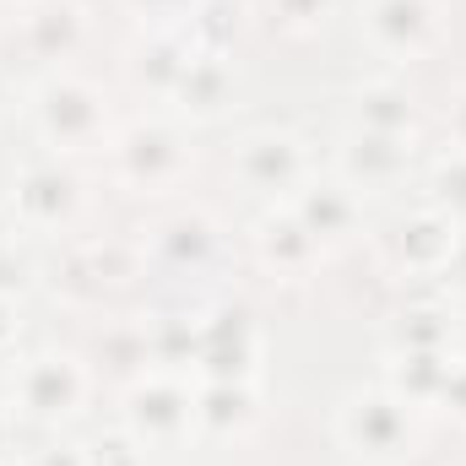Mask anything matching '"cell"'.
<instances>
[{"mask_svg":"<svg viewBox=\"0 0 466 466\" xmlns=\"http://www.w3.org/2000/svg\"><path fill=\"white\" fill-rule=\"evenodd\" d=\"M11 5H33V0H11Z\"/></svg>","mask_w":466,"mask_h":466,"instance_id":"d590c367","label":"cell"},{"mask_svg":"<svg viewBox=\"0 0 466 466\" xmlns=\"http://www.w3.org/2000/svg\"><path fill=\"white\" fill-rule=\"evenodd\" d=\"M125 429L147 445V451H174L190 440L196 429V390L179 374H141L125 390Z\"/></svg>","mask_w":466,"mask_h":466,"instance_id":"3957f363","label":"cell"},{"mask_svg":"<svg viewBox=\"0 0 466 466\" xmlns=\"http://www.w3.org/2000/svg\"><path fill=\"white\" fill-rule=\"evenodd\" d=\"M147 27H190V16L201 11V0H125Z\"/></svg>","mask_w":466,"mask_h":466,"instance_id":"484cf974","label":"cell"},{"mask_svg":"<svg viewBox=\"0 0 466 466\" xmlns=\"http://www.w3.org/2000/svg\"><path fill=\"white\" fill-rule=\"evenodd\" d=\"M27 466H87V451H76V445H44V451H33Z\"/></svg>","mask_w":466,"mask_h":466,"instance_id":"f1b7e54d","label":"cell"},{"mask_svg":"<svg viewBox=\"0 0 466 466\" xmlns=\"http://www.w3.org/2000/svg\"><path fill=\"white\" fill-rule=\"evenodd\" d=\"M456 293H466V228L456 233V249H451V260H445V271H440Z\"/></svg>","mask_w":466,"mask_h":466,"instance_id":"4dcf8cb0","label":"cell"},{"mask_svg":"<svg viewBox=\"0 0 466 466\" xmlns=\"http://www.w3.org/2000/svg\"><path fill=\"white\" fill-rule=\"evenodd\" d=\"M412 168V141L407 136H374V130H348L337 147V179L363 190H396Z\"/></svg>","mask_w":466,"mask_h":466,"instance_id":"ba28073f","label":"cell"},{"mask_svg":"<svg viewBox=\"0 0 466 466\" xmlns=\"http://www.w3.org/2000/svg\"><path fill=\"white\" fill-rule=\"evenodd\" d=\"M451 358H456V352H390V363H385V390H396L407 407H434L440 390H445Z\"/></svg>","mask_w":466,"mask_h":466,"instance_id":"ffe728a7","label":"cell"},{"mask_svg":"<svg viewBox=\"0 0 466 466\" xmlns=\"http://www.w3.org/2000/svg\"><path fill=\"white\" fill-rule=\"evenodd\" d=\"M11 109V82H5V71H0V115Z\"/></svg>","mask_w":466,"mask_h":466,"instance_id":"836d02e7","label":"cell"},{"mask_svg":"<svg viewBox=\"0 0 466 466\" xmlns=\"http://www.w3.org/2000/svg\"><path fill=\"white\" fill-rule=\"evenodd\" d=\"M33 288V260L16 249V238L0 244V304H16Z\"/></svg>","mask_w":466,"mask_h":466,"instance_id":"d4e9b609","label":"cell"},{"mask_svg":"<svg viewBox=\"0 0 466 466\" xmlns=\"http://www.w3.org/2000/svg\"><path fill=\"white\" fill-rule=\"evenodd\" d=\"M196 348H201V320H190V315H163L147 331L152 363H196Z\"/></svg>","mask_w":466,"mask_h":466,"instance_id":"603a6c76","label":"cell"},{"mask_svg":"<svg viewBox=\"0 0 466 466\" xmlns=\"http://www.w3.org/2000/svg\"><path fill=\"white\" fill-rule=\"evenodd\" d=\"M358 16H363L369 44H374L380 55H396V60L423 55L429 38H434V22H440L434 0H363Z\"/></svg>","mask_w":466,"mask_h":466,"instance_id":"30bf717a","label":"cell"},{"mask_svg":"<svg viewBox=\"0 0 466 466\" xmlns=\"http://www.w3.org/2000/svg\"><path fill=\"white\" fill-rule=\"evenodd\" d=\"M5 238H11V223H5V218H0V244H5Z\"/></svg>","mask_w":466,"mask_h":466,"instance_id":"e575fe53","label":"cell"},{"mask_svg":"<svg viewBox=\"0 0 466 466\" xmlns=\"http://www.w3.org/2000/svg\"><path fill=\"white\" fill-rule=\"evenodd\" d=\"M87 396V369L71 352H38L16 369L11 385V407L27 423H66Z\"/></svg>","mask_w":466,"mask_h":466,"instance_id":"5b68a950","label":"cell"},{"mask_svg":"<svg viewBox=\"0 0 466 466\" xmlns=\"http://www.w3.org/2000/svg\"><path fill=\"white\" fill-rule=\"evenodd\" d=\"M233 87H238V76H233V66H228V49L196 44V55H190V66H185V76H179V87H174L168 104L185 119H218L233 104Z\"/></svg>","mask_w":466,"mask_h":466,"instance_id":"5bb4252c","label":"cell"},{"mask_svg":"<svg viewBox=\"0 0 466 466\" xmlns=\"http://www.w3.org/2000/svg\"><path fill=\"white\" fill-rule=\"evenodd\" d=\"M201 380H249L255 374V326L244 309H218L201 320V348L190 363Z\"/></svg>","mask_w":466,"mask_h":466,"instance_id":"8fae6325","label":"cell"},{"mask_svg":"<svg viewBox=\"0 0 466 466\" xmlns=\"http://www.w3.org/2000/svg\"><path fill=\"white\" fill-rule=\"evenodd\" d=\"M87 38V16L76 0H33L22 11V49L44 66H66Z\"/></svg>","mask_w":466,"mask_h":466,"instance_id":"4fadbf2b","label":"cell"},{"mask_svg":"<svg viewBox=\"0 0 466 466\" xmlns=\"http://www.w3.org/2000/svg\"><path fill=\"white\" fill-rule=\"evenodd\" d=\"M190 55H196V38H190L185 27H152V33L136 44V55H130V76H136L141 93L174 98V87H179Z\"/></svg>","mask_w":466,"mask_h":466,"instance_id":"9a60e30c","label":"cell"},{"mask_svg":"<svg viewBox=\"0 0 466 466\" xmlns=\"http://www.w3.org/2000/svg\"><path fill=\"white\" fill-rule=\"evenodd\" d=\"M11 337H16V304H0V358L11 348Z\"/></svg>","mask_w":466,"mask_h":466,"instance_id":"1f68e13d","label":"cell"},{"mask_svg":"<svg viewBox=\"0 0 466 466\" xmlns=\"http://www.w3.org/2000/svg\"><path fill=\"white\" fill-rule=\"evenodd\" d=\"M445 130H451V147H466V87H456L445 104Z\"/></svg>","mask_w":466,"mask_h":466,"instance_id":"f546056e","label":"cell"},{"mask_svg":"<svg viewBox=\"0 0 466 466\" xmlns=\"http://www.w3.org/2000/svg\"><path fill=\"white\" fill-rule=\"evenodd\" d=\"M260 418V396H255V380H201L196 385V429L201 434H244L249 423Z\"/></svg>","mask_w":466,"mask_h":466,"instance_id":"2e32d148","label":"cell"},{"mask_svg":"<svg viewBox=\"0 0 466 466\" xmlns=\"http://www.w3.org/2000/svg\"><path fill=\"white\" fill-rule=\"evenodd\" d=\"M11 451V412H0V456Z\"/></svg>","mask_w":466,"mask_h":466,"instance_id":"d6a6232c","label":"cell"},{"mask_svg":"<svg viewBox=\"0 0 466 466\" xmlns=\"http://www.w3.org/2000/svg\"><path fill=\"white\" fill-rule=\"evenodd\" d=\"M82 207V179L49 157V163H27L11 185V212L22 228H66Z\"/></svg>","mask_w":466,"mask_h":466,"instance_id":"52a82bcc","label":"cell"},{"mask_svg":"<svg viewBox=\"0 0 466 466\" xmlns=\"http://www.w3.org/2000/svg\"><path fill=\"white\" fill-rule=\"evenodd\" d=\"M288 207H293V218L315 233L320 244H337V238L358 233V223H363V201L342 179H304L288 196Z\"/></svg>","mask_w":466,"mask_h":466,"instance_id":"7c38bea8","label":"cell"},{"mask_svg":"<svg viewBox=\"0 0 466 466\" xmlns=\"http://www.w3.org/2000/svg\"><path fill=\"white\" fill-rule=\"evenodd\" d=\"M152 255L174 271H201L212 255H218V223L207 212H168L157 228H152Z\"/></svg>","mask_w":466,"mask_h":466,"instance_id":"e0dca14e","label":"cell"},{"mask_svg":"<svg viewBox=\"0 0 466 466\" xmlns=\"http://www.w3.org/2000/svg\"><path fill=\"white\" fill-rule=\"evenodd\" d=\"M27 115H33V130L44 136V147H55V152H93V147L115 141L104 93L93 82L71 76V71L44 76L27 93Z\"/></svg>","mask_w":466,"mask_h":466,"instance_id":"6da1fadb","label":"cell"},{"mask_svg":"<svg viewBox=\"0 0 466 466\" xmlns=\"http://www.w3.org/2000/svg\"><path fill=\"white\" fill-rule=\"evenodd\" d=\"M109 163H115V174L125 185H136V190H163V185H174L179 168H185V136H179L174 119H136V125L115 130Z\"/></svg>","mask_w":466,"mask_h":466,"instance_id":"277c9868","label":"cell"},{"mask_svg":"<svg viewBox=\"0 0 466 466\" xmlns=\"http://www.w3.org/2000/svg\"><path fill=\"white\" fill-rule=\"evenodd\" d=\"M456 320L445 304H407L390 320V352H451Z\"/></svg>","mask_w":466,"mask_h":466,"instance_id":"44dd1931","label":"cell"},{"mask_svg":"<svg viewBox=\"0 0 466 466\" xmlns=\"http://www.w3.org/2000/svg\"><path fill=\"white\" fill-rule=\"evenodd\" d=\"M233 174H238V185H249L271 201H288L309 179V157L293 130H249L233 147Z\"/></svg>","mask_w":466,"mask_h":466,"instance_id":"8992f818","label":"cell"},{"mask_svg":"<svg viewBox=\"0 0 466 466\" xmlns=\"http://www.w3.org/2000/svg\"><path fill=\"white\" fill-rule=\"evenodd\" d=\"M82 451H87V466H147V445H141L130 429L104 434V440H93V445H82Z\"/></svg>","mask_w":466,"mask_h":466,"instance_id":"cb8c5ba5","label":"cell"},{"mask_svg":"<svg viewBox=\"0 0 466 466\" xmlns=\"http://www.w3.org/2000/svg\"><path fill=\"white\" fill-rule=\"evenodd\" d=\"M352 130H374V136H407L418 130V104L401 82L374 76L363 87H352Z\"/></svg>","mask_w":466,"mask_h":466,"instance_id":"ac0fdd59","label":"cell"},{"mask_svg":"<svg viewBox=\"0 0 466 466\" xmlns=\"http://www.w3.org/2000/svg\"><path fill=\"white\" fill-rule=\"evenodd\" d=\"M434 407H445V412L466 418V358H451V374H445V390H440Z\"/></svg>","mask_w":466,"mask_h":466,"instance_id":"83f0119b","label":"cell"},{"mask_svg":"<svg viewBox=\"0 0 466 466\" xmlns=\"http://www.w3.org/2000/svg\"><path fill=\"white\" fill-rule=\"evenodd\" d=\"M429 207H440L445 218H456L466 223V147H451V152H440L434 157V168H429Z\"/></svg>","mask_w":466,"mask_h":466,"instance_id":"7402d4cb","label":"cell"},{"mask_svg":"<svg viewBox=\"0 0 466 466\" xmlns=\"http://www.w3.org/2000/svg\"><path fill=\"white\" fill-rule=\"evenodd\" d=\"M337 440L348 445L352 456H363V461H401L418 445V423H412V407L396 390L374 385V390H352L342 401Z\"/></svg>","mask_w":466,"mask_h":466,"instance_id":"7a4b0ae2","label":"cell"},{"mask_svg":"<svg viewBox=\"0 0 466 466\" xmlns=\"http://www.w3.org/2000/svg\"><path fill=\"white\" fill-rule=\"evenodd\" d=\"M331 5H337V0H271V11H277L288 27H320V22L331 16Z\"/></svg>","mask_w":466,"mask_h":466,"instance_id":"4316f807","label":"cell"},{"mask_svg":"<svg viewBox=\"0 0 466 466\" xmlns=\"http://www.w3.org/2000/svg\"><path fill=\"white\" fill-rule=\"evenodd\" d=\"M255 249H260V260L277 266V271H309L315 255H320V238L293 218L288 201H277V207L260 212V223H255Z\"/></svg>","mask_w":466,"mask_h":466,"instance_id":"d6986e66","label":"cell"},{"mask_svg":"<svg viewBox=\"0 0 466 466\" xmlns=\"http://www.w3.org/2000/svg\"><path fill=\"white\" fill-rule=\"evenodd\" d=\"M456 233H461L456 218H445L440 207H418V212L396 218L380 244H385L390 266H401V271H423V277H440L445 260H451V249H456Z\"/></svg>","mask_w":466,"mask_h":466,"instance_id":"9c48e42d","label":"cell"}]
</instances>
